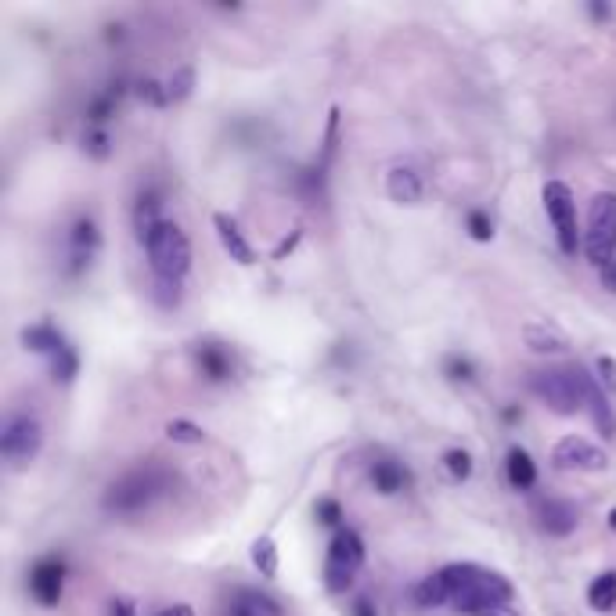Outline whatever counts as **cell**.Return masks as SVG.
<instances>
[{
    "label": "cell",
    "instance_id": "29",
    "mask_svg": "<svg viewBox=\"0 0 616 616\" xmlns=\"http://www.w3.org/2000/svg\"><path fill=\"white\" fill-rule=\"evenodd\" d=\"M181 285H184V282H163V278H155V285H152V300H155L163 310L181 307V300H184V289H181Z\"/></svg>",
    "mask_w": 616,
    "mask_h": 616
},
{
    "label": "cell",
    "instance_id": "26",
    "mask_svg": "<svg viewBox=\"0 0 616 616\" xmlns=\"http://www.w3.org/2000/svg\"><path fill=\"white\" fill-rule=\"evenodd\" d=\"M119 83L116 87H108V90H101L94 101H90V108H87V123L90 126H105L108 119H112V112H116V101H119Z\"/></svg>",
    "mask_w": 616,
    "mask_h": 616
},
{
    "label": "cell",
    "instance_id": "43",
    "mask_svg": "<svg viewBox=\"0 0 616 616\" xmlns=\"http://www.w3.org/2000/svg\"><path fill=\"white\" fill-rule=\"evenodd\" d=\"M588 11H592V14L599 18V22H602V18H613V7H610V4H592Z\"/></svg>",
    "mask_w": 616,
    "mask_h": 616
},
{
    "label": "cell",
    "instance_id": "3",
    "mask_svg": "<svg viewBox=\"0 0 616 616\" xmlns=\"http://www.w3.org/2000/svg\"><path fill=\"white\" fill-rule=\"evenodd\" d=\"M145 257L155 278L163 282H184V275L191 271V238L184 235V228L177 220H159L148 235H145Z\"/></svg>",
    "mask_w": 616,
    "mask_h": 616
},
{
    "label": "cell",
    "instance_id": "28",
    "mask_svg": "<svg viewBox=\"0 0 616 616\" xmlns=\"http://www.w3.org/2000/svg\"><path fill=\"white\" fill-rule=\"evenodd\" d=\"M166 436L173 440V443H206V429L202 425H195V422H188V418H170L166 422Z\"/></svg>",
    "mask_w": 616,
    "mask_h": 616
},
{
    "label": "cell",
    "instance_id": "33",
    "mask_svg": "<svg viewBox=\"0 0 616 616\" xmlns=\"http://www.w3.org/2000/svg\"><path fill=\"white\" fill-rule=\"evenodd\" d=\"M443 371H447L451 382H472V378H476V364H472L465 353H451V357L443 360Z\"/></svg>",
    "mask_w": 616,
    "mask_h": 616
},
{
    "label": "cell",
    "instance_id": "37",
    "mask_svg": "<svg viewBox=\"0 0 616 616\" xmlns=\"http://www.w3.org/2000/svg\"><path fill=\"white\" fill-rule=\"evenodd\" d=\"M335 141H339V108L328 112V130H324V148H321V170H324L328 159L335 155Z\"/></svg>",
    "mask_w": 616,
    "mask_h": 616
},
{
    "label": "cell",
    "instance_id": "18",
    "mask_svg": "<svg viewBox=\"0 0 616 616\" xmlns=\"http://www.w3.org/2000/svg\"><path fill=\"white\" fill-rule=\"evenodd\" d=\"M69 339L51 324V321H40V324H25L22 328V346L29 350V353H40V357H54L61 346H65Z\"/></svg>",
    "mask_w": 616,
    "mask_h": 616
},
{
    "label": "cell",
    "instance_id": "38",
    "mask_svg": "<svg viewBox=\"0 0 616 616\" xmlns=\"http://www.w3.org/2000/svg\"><path fill=\"white\" fill-rule=\"evenodd\" d=\"M105 616H141L137 602L130 595H112L108 606H105Z\"/></svg>",
    "mask_w": 616,
    "mask_h": 616
},
{
    "label": "cell",
    "instance_id": "9",
    "mask_svg": "<svg viewBox=\"0 0 616 616\" xmlns=\"http://www.w3.org/2000/svg\"><path fill=\"white\" fill-rule=\"evenodd\" d=\"M552 465L559 472H606L610 469V454L602 447H595L584 436H563L552 447Z\"/></svg>",
    "mask_w": 616,
    "mask_h": 616
},
{
    "label": "cell",
    "instance_id": "40",
    "mask_svg": "<svg viewBox=\"0 0 616 616\" xmlns=\"http://www.w3.org/2000/svg\"><path fill=\"white\" fill-rule=\"evenodd\" d=\"M599 282H602V289H610V293L616 296V260L610 264V267H602V271H599Z\"/></svg>",
    "mask_w": 616,
    "mask_h": 616
},
{
    "label": "cell",
    "instance_id": "31",
    "mask_svg": "<svg viewBox=\"0 0 616 616\" xmlns=\"http://www.w3.org/2000/svg\"><path fill=\"white\" fill-rule=\"evenodd\" d=\"M465 231L476 238V242H490L494 238V220L487 210H469L465 213Z\"/></svg>",
    "mask_w": 616,
    "mask_h": 616
},
{
    "label": "cell",
    "instance_id": "30",
    "mask_svg": "<svg viewBox=\"0 0 616 616\" xmlns=\"http://www.w3.org/2000/svg\"><path fill=\"white\" fill-rule=\"evenodd\" d=\"M191 87H195V69H191V65H181V69L166 79V94H170V101H184V98L191 94Z\"/></svg>",
    "mask_w": 616,
    "mask_h": 616
},
{
    "label": "cell",
    "instance_id": "36",
    "mask_svg": "<svg viewBox=\"0 0 616 616\" xmlns=\"http://www.w3.org/2000/svg\"><path fill=\"white\" fill-rule=\"evenodd\" d=\"M595 382H599L606 393H616V357L602 353V357L595 360Z\"/></svg>",
    "mask_w": 616,
    "mask_h": 616
},
{
    "label": "cell",
    "instance_id": "10",
    "mask_svg": "<svg viewBox=\"0 0 616 616\" xmlns=\"http://www.w3.org/2000/svg\"><path fill=\"white\" fill-rule=\"evenodd\" d=\"M65 574H69V566H65V559H61V555H43V559H36V563L29 566L25 588H29V595L36 599V606L54 610V606L61 602Z\"/></svg>",
    "mask_w": 616,
    "mask_h": 616
},
{
    "label": "cell",
    "instance_id": "15",
    "mask_svg": "<svg viewBox=\"0 0 616 616\" xmlns=\"http://www.w3.org/2000/svg\"><path fill=\"white\" fill-rule=\"evenodd\" d=\"M523 342L534 353H566L570 350V335L552 321H527L523 324Z\"/></svg>",
    "mask_w": 616,
    "mask_h": 616
},
{
    "label": "cell",
    "instance_id": "25",
    "mask_svg": "<svg viewBox=\"0 0 616 616\" xmlns=\"http://www.w3.org/2000/svg\"><path fill=\"white\" fill-rule=\"evenodd\" d=\"M47 364H51V378H54V382H61V386H69V382L79 375V353L72 350V342H65V346H61V350H58Z\"/></svg>",
    "mask_w": 616,
    "mask_h": 616
},
{
    "label": "cell",
    "instance_id": "20",
    "mask_svg": "<svg viewBox=\"0 0 616 616\" xmlns=\"http://www.w3.org/2000/svg\"><path fill=\"white\" fill-rule=\"evenodd\" d=\"M588 415H592L595 429H599L606 440H613V436H616V411H613V404H610V393H606L599 382L592 386V397H588Z\"/></svg>",
    "mask_w": 616,
    "mask_h": 616
},
{
    "label": "cell",
    "instance_id": "27",
    "mask_svg": "<svg viewBox=\"0 0 616 616\" xmlns=\"http://www.w3.org/2000/svg\"><path fill=\"white\" fill-rule=\"evenodd\" d=\"M443 472L454 480V483H465L472 476V454L465 447H451L443 451Z\"/></svg>",
    "mask_w": 616,
    "mask_h": 616
},
{
    "label": "cell",
    "instance_id": "14",
    "mask_svg": "<svg viewBox=\"0 0 616 616\" xmlns=\"http://www.w3.org/2000/svg\"><path fill=\"white\" fill-rule=\"evenodd\" d=\"M386 195L397 202V206H418L425 199V181L415 166H393L386 173Z\"/></svg>",
    "mask_w": 616,
    "mask_h": 616
},
{
    "label": "cell",
    "instance_id": "42",
    "mask_svg": "<svg viewBox=\"0 0 616 616\" xmlns=\"http://www.w3.org/2000/svg\"><path fill=\"white\" fill-rule=\"evenodd\" d=\"M350 613L353 616H378L375 613V602H371V599H357V602L350 606Z\"/></svg>",
    "mask_w": 616,
    "mask_h": 616
},
{
    "label": "cell",
    "instance_id": "12",
    "mask_svg": "<svg viewBox=\"0 0 616 616\" xmlns=\"http://www.w3.org/2000/svg\"><path fill=\"white\" fill-rule=\"evenodd\" d=\"M213 228H217V238H220L224 253L235 264H242V267H253L257 264V249L249 246V238L242 235V228H238V220L231 213H213Z\"/></svg>",
    "mask_w": 616,
    "mask_h": 616
},
{
    "label": "cell",
    "instance_id": "35",
    "mask_svg": "<svg viewBox=\"0 0 616 616\" xmlns=\"http://www.w3.org/2000/svg\"><path fill=\"white\" fill-rule=\"evenodd\" d=\"M313 516H317L321 527H339V523H342V505H339L335 498H321V501L313 505Z\"/></svg>",
    "mask_w": 616,
    "mask_h": 616
},
{
    "label": "cell",
    "instance_id": "13",
    "mask_svg": "<svg viewBox=\"0 0 616 616\" xmlns=\"http://www.w3.org/2000/svg\"><path fill=\"white\" fill-rule=\"evenodd\" d=\"M577 505L563 501V498H548L537 505V527L548 534V537H570L577 530Z\"/></svg>",
    "mask_w": 616,
    "mask_h": 616
},
{
    "label": "cell",
    "instance_id": "6",
    "mask_svg": "<svg viewBox=\"0 0 616 616\" xmlns=\"http://www.w3.org/2000/svg\"><path fill=\"white\" fill-rule=\"evenodd\" d=\"M584 257L602 271L616 260V191H599L588 210Z\"/></svg>",
    "mask_w": 616,
    "mask_h": 616
},
{
    "label": "cell",
    "instance_id": "32",
    "mask_svg": "<svg viewBox=\"0 0 616 616\" xmlns=\"http://www.w3.org/2000/svg\"><path fill=\"white\" fill-rule=\"evenodd\" d=\"M137 98L141 101H148L152 108H163V105H170V94H166V83H159V79H152V76H145V79H137Z\"/></svg>",
    "mask_w": 616,
    "mask_h": 616
},
{
    "label": "cell",
    "instance_id": "11",
    "mask_svg": "<svg viewBox=\"0 0 616 616\" xmlns=\"http://www.w3.org/2000/svg\"><path fill=\"white\" fill-rule=\"evenodd\" d=\"M98 246H101V231H98L94 217H79V220L72 224V231H69V275H72V278L83 275V271L90 267Z\"/></svg>",
    "mask_w": 616,
    "mask_h": 616
},
{
    "label": "cell",
    "instance_id": "19",
    "mask_svg": "<svg viewBox=\"0 0 616 616\" xmlns=\"http://www.w3.org/2000/svg\"><path fill=\"white\" fill-rule=\"evenodd\" d=\"M505 476L512 490H534L537 487V462L523 447H509L505 454Z\"/></svg>",
    "mask_w": 616,
    "mask_h": 616
},
{
    "label": "cell",
    "instance_id": "46",
    "mask_svg": "<svg viewBox=\"0 0 616 616\" xmlns=\"http://www.w3.org/2000/svg\"><path fill=\"white\" fill-rule=\"evenodd\" d=\"M606 523H610V530H616V509L610 512V519H606Z\"/></svg>",
    "mask_w": 616,
    "mask_h": 616
},
{
    "label": "cell",
    "instance_id": "17",
    "mask_svg": "<svg viewBox=\"0 0 616 616\" xmlns=\"http://www.w3.org/2000/svg\"><path fill=\"white\" fill-rule=\"evenodd\" d=\"M195 364H199L202 378H210V382L231 378V353H228V346H220L213 339H206V342L195 346Z\"/></svg>",
    "mask_w": 616,
    "mask_h": 616
},
{
    "label": "cell",
    "instance_id": "45",
    "mask_svg": "<svg viewBox=\"0 0 616 616\" xmlns=\"http://www.w3.org/2000/svg\"><path fill=\"white\" fill-rule=\"evenodd\" d=\"M516 418H523V411L519 407H505V422H516Z\"/></svg>",
    "mask_w": 616,
    "mask_h": 616
},
{
    "label": "cell",
    "instance_id": "22",
    "mask_svg": "<svg viewBox=\"0 0 616 616\" xmlns=\"http://www.w3.org/2000/svg\"><path fill=\"white\" fill-rule=\"evenodd\" d=\"M249 555H253V566H257V574H260L264 581H275V577H278L282 559H278V545H275V537H271V534H260V537L253 541Z\"/></svg>",
    "mask_w": 616,
    "mask_h": 616
},
{
    "label": "cell",
    "instance_id": "21",
    "mask_svg": "<svg viewBox=\"0 0 616 616\" xmlns=\"http://www.w3.org/2000/svg\"><path fill=\"white\" fill-rule=\"evenodd\" d=\"M159 191L155 188H145L141 195H137V206H134V231H137V242H145V235L163 220L159 217Z\"/></svg>",
    "mask_w": 616,
    "mask_h": 616
},
{
    "label": "cell",
    "instance_id": "39",
    "mask_svg": "<svg viewBox=\"0 0 616 616\" xmlns=\"http://www.w3.org/2000/svg\"><path fill=\"white\" fill-rule=\"evenodd\" d=\"M300 242H303V228H296L289 238H282V242H278V249H275V260H285V257H293Z\"/></svg>",
    "mask_w": 616,
    "mask_h": 616
},
{
    "label": "cell",
    "instance_id": "16",
    "mask_svg": "<svg viewBox=\"0 0 616 616\" xmlns=\"http://www.w3.org/2000/svg\"><path fill=\"white\" fill-rule=\"evenodd\" d=\"M368 480H371V487H375L382 498H393V494L407 490V483H411V472H407L400 462H393V458H378V462H371V469H368Z\"/></svg>",
    "mask_w": 616,
    "mask_h": 616
},
{
    "label": "cell",
    "instance_id": "2",
    "mask_svg": "<svg viewBox=\"0 0 616 616\" xmlns=\"http://www.w3.org/2000/svg\"><path fill=\"white\" fill-rule=\"evenodd\" d=\"M595 375H588L581 364H559V368H537L527 375V389L552 407L555 415H577L588 411V397H592Z\"/></svg>",
    "mask_w": 616,
    "mask_h": 616
},
{
    "label": "cell",
    "instance_id": "7",
    "mask_svg": "<svg viewBox=\"0 0 616 616\" xmlns=\"http://www.w3.org/2000/svg\"><path fill=\"white\" fill-rule=\"evenodd\" d=\"M541 202H545L548 224L555 228V242H559L563 257H577V249H584V238L577 231V199H574V188L566 181H548L545 191H541Z\"/></svg>",
    "mask_w": 616,
    "mask_h": 616
},
{
    "label": "cell",
    "instance_id": "23",
    "mask_svg": "<svg viewBox=\"0 0 616 616\" xmlns=\"http://www.w3.org/2000/svg\"><path fill=\"white\" fill-rule=\"evenodd\" d=\"M588 606L595 613H613L616 610V570L599 574L592 584H588Z\"/></svg>",
    "mask_w": 616,
    "mask_h": 616
},
{
    "label": "cell",
    "instance_id": "1",
    "mask_svg": "<svg viewBox=\"0 0 616 616\" xmlns=\"http://www.w3.org/2000/svg\"><path fill=\"white\" fill-rule=\"evenodd\" d=\"M436 574L451 595V610L465 616H483L494 606H512V599H516V588L505 574L476 566V563H447Z\"/></svg>",
    "mask_w": 616,
    "mask_h": 616
},
{
    "label": "cell",
    "instance_id": "24",
    "mask_svg": "<svg viewBox=\"0 0 616 616\" xmlns=\"http://www.w3.org/2000/svg\"><path fill=\"white\" fill-rule=\"evenodd\" d=\"M415 606L418 610H443V606H451V595H447L440 574H429V577H422L415 584Z\"/></svg>",
    "mask_w": 616,
    "mask_h": 616
},
{
    "label": "cell",
    "instance_id": "4",
    "mask_svg": "<svg viewBox=\"0 0 616 616\" xmlns=\"http://www.w3.org/2000/svg\"><path fill=\"white\" fill-rule=\"evenodd\" d=\"M170 487V472L166 469H155V465H145V469H134L126 476H119L108 490H105V512L112 516H137L145 509H152Z\"/></svg>",
    "mask_w": 616,
    "mask_h": 616
},
{
    "label": "cell",
    "instance_id": "44",
    "mask_svg": "<svg viewBox=\"0 0 616 616\" xmlns=\"http://www.w3.org/2000/svg\"><path fill=\"white\" fill-rule=\"evenodd\" d=\"M483 616H519V610H516V606H494L490 613H483Z\"/></svg>",
    "mask_w": 616,
    "mask_h": 616
},
{
    "label": "cell",
    "instance_id": "5",
    "mask_svg": "<svg viewBox=\"0 0 616 616\" xmlns=\"http://www.w3.org/2000/svg\"><path fill=\"white\" fill-rule=\"evenodd\" d=\"M364 559H368L364 537H360L357 530H350V527H346V530H335V537H331V545H328V555H324V570H321L324 592H328V595L350 592V584H353V577L360 574Z\"/></svg>",
    "mask_w": 616,
    "mask_h": 616
},
{
    "label": "cell",
    "instance_id": "34",
    "mask_svg": "<svg viewBox=\"0 0 616 616\" xmlns=\"http://www.w3.org/2000/svg\"><path fill=\"white\" fill-rule=\"evenodd\" d=\"M83 152H87L90 159H108V155H112V141H108L105 126L87 130V137H83Z\"/></svg>",
    "mask_w": 616,
    "mask_h": 616
},
{
    "label": "cell",
    "instance_id": "41",
    "mask_svg": "<svg viewBox=\"0 0 616 616\" xmlns=\"http://www.w3.org/2000/svg\"><path fill=\"white\" fill-rule=\"evenodd\" d=\"M155 616H195V610L188 602H173V606H163Z\"/></svg>",
    "mask_w": 616,
    "mask_h": 616
},
{
    "label": "cell",
    "instance_id": "8",
    "mask_svg": "<svg viewBox=\"0 0 616 616\" xmlns=\"http://www.w3.org/2000/svg\"><path fill=\"white\" fill-rule=\"evenodd\" d=\"M43 451V425L36 415L29 411H14L4 418L0 429V454L11 469H25L36 462V454Z\"/></svg>",
    "mask_w": 616,
    "mask_h": 616
}]
</instances>
